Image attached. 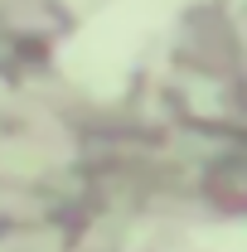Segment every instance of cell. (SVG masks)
I'll list each match as a JSON object with an SVG mask.
<instances>
[{
    "mask_svg": "<svg viewBox=\"0 0 247 252\" xmlns=\"http://www.w3.org/2000/svg\"><path fill=\"white\" fill-rule=\"evenodd\" d=\"M175 5H185V0H112L63 49V68L93 93H117L131 59L141 54V44L151 39L155 25H165V15Z\"/></svg>",
    "mask_w": 247,
    "mask_h": 252,
    "instance_id": "6da1fadb",
    "label": "cell"
},
{
    "mask_svg": "<svg viewBox=\"0 0 247 252\" xmlns=\"http://www.w3.org/2000/svg\"><path fill=\"white\" fill-rule=\"evenodd\" d=\"M204 243H209V248H218V252H247V223L223 228V233H209Z\"/></svg>",
    "mask_w": 247,
    "mask_h": 252,
    "instance_id": "7a4b0ae2",
    "label": "cell"
}]
</instances>
